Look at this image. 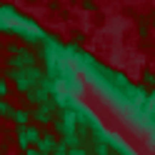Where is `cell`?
<instances>
[{"label":"cell","instance_id":"obj_1","mask_svg":"<svg viewBox=\"0 0 155 155\" xmlns=\"http://www.w3.org/2000/svg\"><path fill=\"white\" fill-rule=\"evenodd\" d=\"M43 78L45 73L40 70V68H20V70H10L8 68V73H5V80H13L15 83V90L18 93H28V90H33V88H40V83H43Z\"/></svg>","mask_w":155,"mask_h":155},{"label":"cell","instance_id":"obj_2","mask_svg":"<svg viewBox=\"0 0 155 155\" xmlns=\"http://www.w3.org/2000/svg\"><path fill=\"white\" fill-rule=\"evenodd\" d=\"M40 128L38 125H25V128H15V143H18V148H20V153L23 150H28V148H35L38 145V140H40Z\"/></svg>","mask_w":155,"mask_h":155},{"label":"cell","instance_id":"obj_3","mask_svg":"<svg viewBox=\"0 0 155 155\" xmlns=\"http://www.w3.org/2000/svg\"><path fill=\"white\" fill-rule=\"evenodd\" d=\"M55 145H58V138H55V133H50V130H45V133H40V140H38V145H35V150L40 153V155H50Z\"/></svg>","mask_w":155,"mask_h":155},{"label":"cell","instance_id":"obj_4","mask_svg":"<svg viewBox=\"0 0 155 155\" xmlns=\"http://www.w3.org/2000/svg\"><path fill=\"white\" fill-rule=\"evenodd\" d=\"M30 120H35V125H38V128H40V125L45 128V125H50V123L55 120V115H50L45 108H40V105H38L35 110H30Z\"/></svg>","mask_w":155,"mask_h":155},{"label":"cell","instance_id":"obj_5","mask_svg":"<svg viewBox=\"0 0 155 155\" xmlns=\"http://www.w3.org/2000/svg\"><path fill=\"white\" fill-rule=\"evenodd\" d=\"M10 123H15V128H25V125H30V110H28V108H13Z\"/></svg>","mask_w":155,"mask_h":155},{"label":"cell","instance_id":"obj_6","mask_svg":"<svg viewBox=\"0 0 155 155\" xmlns=\"http://www.w3.org/2000/svg\"><path fill=\"white\" fill-rule=\"evenodd\" d=\"M25 100L38 108V105H43V103L48 100V93H45V90H40V88H33V90H28V93H25Z\"/></svg>","mask_w":155,"mask_h":155},{"label":"cell","instance_id":"obj_7","mask_svg":"<svg viewBox=\"0 0 155 155\" xmlns=\"http://www.w3.org/2000/svg\"><path fill=\"white\" fill-rule=\"evenodd\" d=\"M10 113H13V105L8 100H0V120H10Z\"/></svg>","mask_w":155,"mask_h":155},{"label":"cell","instance_id":"obj_8","mask_svg":"<svg viewBox=\"0 0 155 155\" xmlns=\"http://www.w3.org/2000/svg\"><path fill=\"white\" fill-rule=\"evenodd\" d=\"M143 83H145V85H155V75H153L150 70H145V73H143Z\"/></svg>","mask_w":155,"mask_h":155},{"label":"cell","instance_id":"obj_9","mask_svg":"<svg viewBox=\"0 0 155 155\" xmlns=\"http://www.w3.org/2000/svg\"><path fill=\"white\" fill-rule=\"evenodd\" d=\"M8 95V83H5V78H0V100H3Z\"/></svg>","mask_w":155,"mask_h":155},{"label":"cell","instance_id":"obj_10","mask_svg":"<svg viewBox=\"0 0 155 155\" xmlns=\"http://www.w3.org/2000/svg\"><path fill=\"white\" fill-rule=\"evenodd\" d=\"M18 48H20L18 43H5V50L10 53V55H15V53H18Z\"/></svg>","mask_w":155,"mask_h":155},{"label":"cell","instance_id":"obj_11","mask_svg":"<svg viewBox=\"0 0 155 155\" xmlns=\"http://www.w3.org/2000/svg\"><path fill=\"white\" fill-rule=\"evenodd\" d=\"M140 38H148V23H140Z\"/></svg>","mask_w":155,"mask_h":155},{"label":"cell","instance_id":"obj_12","mask_svg":"<svg viewBox=\"0 0 155 155\" xmlns=\"http://www.w3.org/2000/svg\"><path fill=\"white\" fill-rule=\"evenodd\" d=\"M73 40H75L73 45H78V43H83V40H85V35H83V33H78V35H73Z\"/></svg>","mask_w":155,"mask_h":155},{"label":"cell","instance_id":"obj_13","mask_svg":"<svg viewBox=\"0 0 155 155\" xmlns=\"http://www.w3.org/2000/svg\"><path fill=\"white\" fill-rule=\"evenodd\" d=\"M20 155H40V153H38V150H35V148H28V150H23V153H20Z\"/></svg>","mask_w":155,"mask_h":155}]
</instances>
